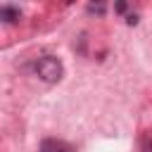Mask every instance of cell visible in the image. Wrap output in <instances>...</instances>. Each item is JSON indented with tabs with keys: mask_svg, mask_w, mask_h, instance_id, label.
Returning a JSON list of instances; mask_svg holds the SVG:
<instances>
[{
	"mask_svg": "<svg viewBox=\"0 0 152 152\" xmlns=\"http://www.w3.org/2000/svg\"><path fill=\"white\" fill-rule=\"evenodd\" d=\"M114 10H116V12H124V10H126V5H124V2H116V5H114Z\"/></svg>",
	"mask_w": 152,
	"mask_h": 152,
	"instance_id": "8992f818",
	"label": "cell"
},
{
	"mask_svg": "<svg viewBox=\"0 0 152 152\" xmlns=\"http://www.w3.org/2000/svg\"><path fill=\"white\" fill-rule=\"evenodd\" d=\"M140 145H142V150H145V152H152V142H150V138H147V135H142V138H140Z\"/></svg>",
	"mask_w": 152,
	"mask_h": 152,
	"instance_id": "277c9868",
	"label": "cell"
},
{
	"mask_svg": "<svg viewBox=\"0 0 152 152\" xmlns=\"http://www.w3.org/2000/svg\"><path fill=\"white\" fill-rule=\"evenodd\" d=\"M38 152H74V147L66 142V140H57V138H48L40 142V150Z\"/></svg>",
	"mask_w": 152,
	"mask_h": 152,
	"instance_id": "7a4b0ae2",
	"label": "cell"
},
{
	"mask_svg": "<svg viewBox=\"0 0 152 152\" xmlns=\"http://www.w3.org/2000/svg\"><path fill=\"white\" fill-rule=\"evenodd\" d=\"M19 17H21V12L17 7H12V5H2L0 7V19L5 24H14V21H19Z\"/></svg>",
	"mask_w": 152,
	"mask_h": 152,
	"instance_id": "3957f363",
	"label": "cell"
},
{
	"mask_svg": "<svg viewBox=\"0 0 152 152\" xmlns=\"http://www.w3.org/2000/svg\"><path fill=\"white\" fill-rule=\"evenodd\" d=\"M33 71H36V76H38L40 81H45V83H57V81H62V76H64V64H62L57 57H52V55H43V57L36 59Z\"/></svg>",
	"mask_w": 152,
	"mask_h": 152,
	"instance_id": "6da1fadb",
	"label": "cell"
},
{
	"mask_svg": "<svg viewBox=\"0 0 152 152\" xmlns=\"http://www.w3.org/2000/svg\"><path fill=\"white\" fill-rule=\"evenodd\" d=\"M88 12H97V14H102V12H104V5H88Z\"/></svg>",
	"mask_w": 152,
	"mask_h": 152,
	"instance_id": "5b68a950",
	"label": "cell"
}]
</instances>
